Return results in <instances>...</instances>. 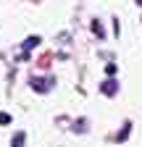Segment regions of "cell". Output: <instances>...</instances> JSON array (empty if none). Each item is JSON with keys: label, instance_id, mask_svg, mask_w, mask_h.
I'll list each match as a JSON object with an SVG mask.
<instances>
[{"label": "cell", "instance_id": "3957f363", "mask_svg": "<svg viewBox=\"0 0 142 147\" xmlns=\"http://www.w3.org/2000/svg\"><path fill=\"white\" fill-rule=\"evenodd\" d=\"M24 139H26V134H24V131H16V137H13L11 147H24Z\"/></svg>", "mask_w": 142, "mask_h": 147}, {"label": "cell", "instance_id": "52a82bcc", "mask_svg": "<svg viewBox=\"0 0 142 147\" xmlns=\"http://www.w3.org/2000/svg\"><path fill=\"white\" fill-rule=\"evenodd\" d=\"M105 74H108V76H113V74H116V66H113V63H108V66H105Z\"/></svg>", "mask_w": 142, "mask_h": 147}, {"label": "cell", "instance_id": "ba28073f", "mask_svg": "<svg viewBox=\"0 0 142 147\" xmlns=\"http://www.w3.org/2000/svg\"><path fill=\"white\" fill-rule=\"evenodd\" d=\"M137 5H142V0H137Z\"/></svg>", "mask_w": 142, "mask_h": 147}, {"label": "cell", "instance_id": "8992f818", "mask_svg": "<svg viewBox=\"0 0 142 147\" xmlns=\"http://www.w3.org/2000/svg\"><path fill=\"white\" fill-rule=\"evenodd\" d=\"M5 123H11V116L8 113H0V126H5Z\"/></svg>", "mask_w": 142, "mask_h": 147}, {"label": "cell", "instance_id": "5b68a950", "mask_svg": "<svg viewBox=\"0 0 142 147\" xmlns=\"http://www.w3.org/2000/svg\"><path fill=\"white\" fill-rule=\"evenodd\" d=\"M92 32H95L97 37H103V34H105V32H103V26H100V21H95V24H92Z\"/></svg>", "mask_w": 142, "mask_h": 147}, {"label": "cell", "instance_id": "277c9868", "mask_svg": "<svg viewBox=\"0 0 142 147\" xmlns=\"http://www.w3.org/2000/svg\"><path fill=\"white\" fill-rule=\"evenodd\" d=\"M40 45V37H29V40L24 42V50H32V47H37Z\"/></svg>", "mask_w": 142, "mask_h": 147}, {"label": "cell", "instance_id": "7a4b0ae2", "mask_svg": "<svg viewBox=\"0 0 142 147\" xmlns=\"http://www.w3.org/2000/svg\"><path fill=\"white\" fill-rule=\"evenodd\" d=\"M47 84H50L47 79H32V87L40 89V92H47Z\"/></svg>", "mask_w": 142, "mask_h": 147}, {"label": "cell", "instance_id": "6da1fadb", "mask_svg": "<svg viewBox=\"0 0 142 147\" xmlns=\"http://www.w3.org/2000/svg\"><path fill=\"white\" fill-rule=\"evenodd\" d=\"M100 89H103V95H108V97H113L116 92H118V84H116L113 79H105V82L100 84Z\"/></svg>", "mask_w": 142, "mask_h": 147}]
</instances>
